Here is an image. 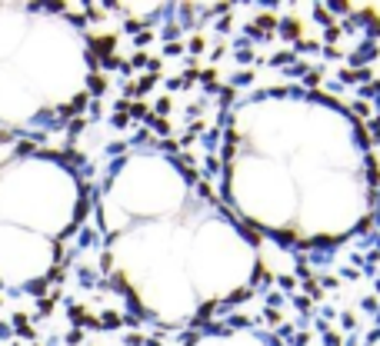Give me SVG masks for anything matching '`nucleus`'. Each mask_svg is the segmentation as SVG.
Returning <instances> with one entry per match:
<instances>
[{"instance_id": "10", "label": "nucleus", "mask_w": 380, "mask_h": 346, "mask_svg": "<svg viewBox=\"0 0 380 346\" xmlns=\"http://www.w3.org/2000/svg\"><path fill=\"white\" fill-rule=\"evenodd\" d=\"M0 283H3V280H0Z\"/></svg>"}, {"instance_id": "8", "label": "nucleus", "mask_w": 380, "mask_h": 346, "mask_svg": "<svg viewBox=\"0 0 380 346\" xmlns=\"http://www.w3.org/2000/svg\"><path fill=\"white\" fill-rule=\"evenodd\" d=\"M217 80V70H204V83H213Z\"/></svg>"}, {"instance_id": "7", "label": "nucleus", "mask_w": 380, "mask_h": 346, "mask_svg": "<svg viewBox=\"0 0 380 346\" xmlns=\"http://www.w3.org/2000/svg\"><path fill=\"white\" fill-rule=\"evenodd\" d=\"M80 336H84L80 329H74V333H67V343H80Z\"/></svg>"}, {"instance_id": "9", "label": "nucleus", "mask_w": 380, "mask_h": 346, "mask_svg": "<svg viewBox=\"0 0 380 346\" xmlns=\"http://www.w3.org/2000/svg\"><path fill=\"white\" fill-rule=\"evenodd\" d=\"M370 346H380V336H377V340H374V343H370Z\"/></svg>"}, {"instance_id": "6", "label": "nucleus", "mask_w": 380, "mask_h": 346, "mask_svg": "<svg viewBox=\"0 0 380 346\" xmlns=\"http://www.w3.org/2000/svg\"><path fill=\"white\" fill-rule=\"evenodd\" d=\"M190 50H204V37H193V40H190Z\"/></svg>"}, {"instance_id": "1", "label": "nucleus", "mask_w": 380, "mask_h": 346, "mask_svg": "<svg viewBox=\"0 0 380 346\" xmlns=\"http://www.w3.org/2000/svg\"><path fill=\"white\" fill-rule=\"evenodd\" d=\"M90 40H94V50H97V54H110L117 37H110V34H107V37H90Z\"/></svg>"}, {"instance_id": "5", "label": "nucleus", "mask_w": 380, "mask_h": 346, "mask_svg": "<svg viewBox=\"0 0 380 346\" xmlns=\"http://www.w3.org/2000/svg\"><path fill=\"white\" fill-rule=\"evenodd\" d=\"M130 114H133V116H144V114H147V107H144V103H133Z\"/></svg>"}, {"instance_id": "2", "label": "nucleus", "mask_w": 380, "mask_h": 346, "mask_svg": "<svg viewBox=\"0 0 380 346\" xmlns=\"http://www.w3.org/2000/svg\"><path fill=\"white\" fill-rule=\"evenodd\" d=\"M87 83H90V94H104V90H107V80L100 77V74H90Z\"/></svg>"}, {"instance_id": "4", "label": "nucleus", "mask_w": 380, "mask_h": 346, "mask_svg": "<svg viewBox=\"0 0 380 346\" xmlns=\"http://www.w3.org/2000/svg\"><path fill=\"white\" fill-rule=\"evenodd\" d=\"M114 123H117V127H127V123H130V114H117Z\"/></svg>"}, {"instance_id": "3", "label": "nucleus", "mask_w": 380, "mask_h": 346, "mask_svg": "<svg viewBox=\"0 0 380 346\" xmlns=\"http://www.w3.org/2000/svg\"><path fill=\"white\" fill-rule=\"evenodd\" d=\"M37 307H40V316H47V313H50V309H54V300H40Z\"/></svg>"}]
</instances>
